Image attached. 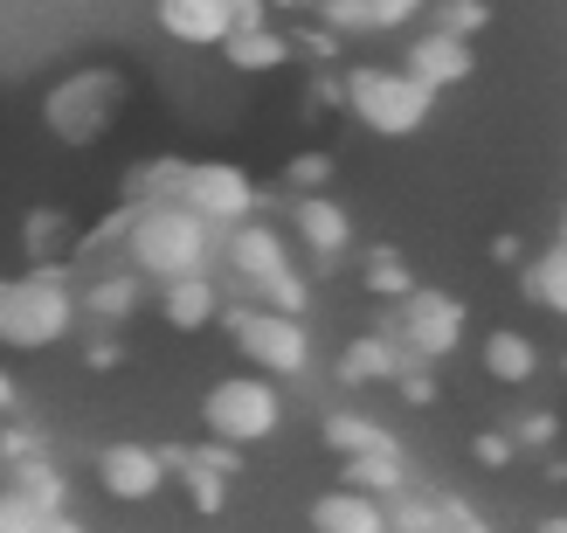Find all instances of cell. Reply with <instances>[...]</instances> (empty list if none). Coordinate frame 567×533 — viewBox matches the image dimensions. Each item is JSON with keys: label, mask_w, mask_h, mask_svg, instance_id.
Wrapping results in <instances>:
<instances>
[{"label": "cell", "mask_w": 567, "mask_h": 533, "mask_svg": "<svg viewBox=\"0 0 567 533\" xmlns=\"http://www.w3.org/2000/svg\"><path fill=\"white\" fill-rule=\"evenodd\" d=\"M347 485L374 492V499H394L409 485V464H402V443H388V451H367V458H347Z\"/></svg>", "instance_id": "603a6c76"}, {"label": "cell", "mask_w": 567, "mask_h": 533, "mask_svg": "<svg viewBox=\"0 0 567 533\" xmlns=\"http://www.w3.org/2000/svg\"><path fill=\"white\" fill-rule=\"evenodd\" d=\"M14 396H21V388H14V375H8V368H0V416H8V409H14Z\"/></svg>", "instance_id": "60d3db41"}, {"label": "cell", "mask_w": 567, "mask_h": 533, "mask_svg": "<svg viewBox=\"0 0 567 533\" xmlns=\"http://www.w3.org/2000/svg\"><path fill=\"white\" fill-rule=\"evenodd\" d=\"M202 423H208V437H221V443H264V437H277L284 430V396H277V381L270 375H221L208 396H202Z\"/></svg>", "instance_id": "8992f818"}, {"label": "cell", "mask_w": 567, "mask_h": 533, "mask_svg": "<svg viewBox=\"0 0 567 533\" xmlns=\"http://www.w3.org/2000/svg\"><path fill=\"white\" fill-rule=\"evenodd\" d=\"M221 55H229V70L264 76V70H284V63H291V42H284L277 28L264 21V28H236V35L221 42Z\"/></svg>", "instance_id": "ffe728a7"}, {"label": "cell", "mask_w": 567, "mask_h": 533, "mask_svg": "<svg viewBox=\"0 0 567 533\" xmlns=\"http://www.w3.org/2000/svg\"><path fill=\"white\" fill-rule=\"evenodd\" d=\"M347 111L374 132V139H415L422 125H430V111H436V91L422 83L409 63H360L347 76Z\"/></svg>", "instance_id": "277c9868"}, {"label": "cell", "mask_w": 567, "mask_h": 533, "mask_svg": "<svg viewBox=\"0 0 567 533\" xmlns=\"http://www.w3.org/2000/svg\"><path fill=\"white\" fill-rule=\"evenodd\" d=\"M367 291H374V298H394V305H402V298L415 291V277H409V264L394 257V249H374V257H367Z\"/></svg>", "instance_id": "f1b7e54d"}, {"label": "cell", "mask_w": 567, "mask_h": 533, "mask_svg": "<svg viewBox=\"0 0 567 533\" xmlns=\"http://www.w3.org/2000/svg\"><path fill=\"white\" fill-rule=\"evenodd\" d=\"M194 160H138L132 166V202H181Z\"/></svg>", "instance_id": "484cf974"}, {"label": "cell", "mask_w": 567, "mask_h": 533, "mask_svg": "<svg viewBox=\"0 0 567 533\" xmlns=\"http://www.w3.org/2000/svg\"><path fill=\"white\" fill-rule=\"evenodd\" d=\"M174 458V471L187 479V492H194V506L202 513H221V492H229V471H215V464H202L194 451H166Z\"/></svg>", "instance_id": "83f0119b"}, {"label": "cell", "mask_w": 567, "mask_h": 533, "mask_svg": "<svg viewBox=\"0 0 567 533\" xmlns=\"http://www.w3.org/2000/svg\"><path fill=\"white\" fill-rule=\"evenodd\" d=\"M146 285H153V277H138V270H104L76 298H83V312H97V319H125V312L146 305Z\"/></svg>", "instance_id": "44dd1931"}, {"label": "cell", "mask_w": 567, "mask_h": 533, "mask_svg": "<svg viewBox=\"0 0 567 533\" xmlns=\"http://www.w3.org/2000/svg\"><path fill=\"white\" fill-rule=\"evenodd\" d=\"M159 312H166V326H174V332H202V326L221 319V285H215L208 270L166 277V285H159Z\"/></svg>", "instance_id": "5bb4252c"}, {"label": "cell", "mask_w": 567, "mask_h": 533, "mask_svg": "<svg viewBox=\"0 0 567 533\" xmlns=\"http://www.w3.org/2000/svg\"><path fill=\"white\" fill-rule=\"evenodd\" d=\"M118 360H125L118 340H91V347H83V368H97V375H104V368H118Z\"/></svg>", "instance_id": "f35d334b"}, {"label": "cell", "mask_w": 567, "mask_h": 533, "mask_svg": "<svg viewBox=\"0 0 567 533\" xmlns=\"http://www.w3.org/2000/svg\"><path fill=\"white\" fill-rule=\"evenodd\" d=\"M388 533H443V499H422L402 485L388 499Z\"/></svg>", "instance_id": "4316f807"}, {"label": "cell", "mask_w": 567, "mask_h": 533, "mask_svg": "<svg viewBox=\"0 0 567 533\" xmlns=\"http://www.w3.org/2000/svg\"><path fill=\"white\" fill-rule=\"evenodd\" d=\"M174 479V458L166 451H153V443H104L97 451V485L111 492V499H159V485Z\"/></svg>", "instance_id": "9c48e42d"}, {"label": "cell", "mask_w": 567, "mask_h": 533, "mask_svg": "<svg viewBox=\"0 0 567 533\" xmlns=\"http://www.w3.org/2000/svg\"><path fill=\"white\" fill-rule=\"evenodd\" d=\"M0 533H83V520L70 506H42V499L0 485Z\"/></svg>", "instance_id": "d6986e66"}, {"label": "cell", "mask_w": 567, "mask_h": 533, "mask_svg": "<svg viewBox=\"0 0 567 533\" xmlns=\"http://www.w3.org/2000/svg\"><path fill=\"white\" fill-rule=\"evenodd\" d=\"M560 236H567V215H560Z\"/></svg>", "instance_id": "ee69618b"}, {"label": "cell", "mask_w": 567, "mask_h": 533, "mask_svg": "<svg viewBox=\"0 0 567 533\" xmlns=\"http://www.w3.org/2000/svg\"><path fill=\"white\" fill-rule=\"evenodd\" d=\"M471 458L485 464V471H505V464L519 458V443L505 437V430H477V437H471Z\"/></svg>", "instance_id": "836d02e7"}, {"label": "cell", "mask_w": 567, "mask_h": 533, "mask_svg": "<svg viewBox=\"0 0 567 533\" xmlns=\"http://www.w3.org/2000/svg\"><path fill=\"white\" fill-rule=\"evenodd\" d=\"M485 375L505 381V388H526L533 375H540V347H533L519 326H492L485 332Z\"/></svg>", "instance_id": "e0dca14e"}, {"label": "cell", "mask_w": 567, "mask_h": 533, "mask_svg": "<svg viewBox=\"0 0 567 533\" xmlns=\"http://www.w3.org/2000/svg\"><path fill=\"white\" fill-rule=\"evenodd\" d=\"M554 437H560V423H554L547 409H526V416H519V430H513V443H526V451H547Z\"/></svg>", "instance_id": "e575fe53"}, {"label": "cell", "mask_w": 567, "mask_h": 533, "mask_svg": "<svg viewBox=\"0 0 567 533\" xmlns=\"http://www.w3.org/2000/svg\"><path fill=\"white\" fill-rule=\"evenodd\" d=\"M560 368H567V360H560Z\"/></svg>", "instance_id": "f6af8a7d"}, {"label": "cell", "mask_w": 567, "mask_h": 533, "mask_svg": "<svg viewBox=\"0 0 567 533\" xmlns=\"http://www.w3.org/2000/svg\"><path fill=\"white\" fill-rule=\"evenodd\" d=\"M319 21L332 28V35H367V28H381L367 0H319Z\"/></svg>", "instance_id": "4dcf8cb0"}, {"label": "cell", "mask_w": 567, "mask_h": 533, "mask_svg": "<svg viewBox=\"0 0 567 533\" xmlns=\"http://www.w3.org/2000/svg\"><path fill=\"white\" fill-rule=\"evenodd\" d=\"M533 533H567V513H547V520L533 526Z\"/></svg>", "instance_id": "b9f144b4"}, {"label": "cell", "mask_w": 567, "mask_h": 533, "mask_svg": "<svg viewBox=\"0 0 567 533\" xmlns=\"http://www.w3.org/2000/svg\"><path fill=\"white\" fill-rule=\"evenodd\" d=\"M464 305L450 298V291H430V285H415L402 305H394V340H402V353L415 360H450L464 347Z\"/></svg>", "instance_id": "52a82bcc"}, {"label": "cell", "mask_w": 567, "mask_h": 533, "mask_svg": "<svg viewBox=\"0 0 567 533\" xmlns=\"http://www.w3.org/2000/svg\"><path fill=\"white\" fill-rule=\"evenodd\" d=\"M76 222L63 208H28L21 215V249H28V264H63L70 249H76Z\"/></svg>", "instance_id": "ac0fdd59"}, {"label": "cell", "mask_w": 567, "mask_h": 533, "mask_svg": "<svg viewBox=\"0 0 567 533\" xmlns=\"http://www.w3.org/2000/svg\"><path fill=\"white\" fill-rule=\"evenodd\" d=\"M311 533H388V499L360 492V485H339L311 499Z\"/></svg>", "instance_id": "4fadbf2b"}, {"label": "cell", "mask_w": 567, "mask_h": 533, "mask_svg": "<svg viewBox=\"0 0 567 533\" xmlns=\"http://www.w3.org/2000/svg\"><path fill=\"white\" fill-rule=\"evenodd\" d=\"M402 63H409L422 83H430V91H450V83H471L477 49H471L464 35H450V28H430V35H415V42H409Z\"/></svg>", "instance_id": "7c38bea8"}, {"label": "cell", "mask_w": 567, "mask_h": 533, "mask_svg": "<svg viewBox=\"0 0 567 533\" xmlns=\"http://www.w3.org/2000/svg\"><path fill=\"white\" fill-rule=\"evenodd\" d=\"M485 21H492V8H485V0H443V8H436V28H450V35H485Z\"/></svg>", "instance_id": "1f68e13d"}, {"label": "cell", "mask_w": 567, "mask_h": 533, "mask_svg": "<svg viewBox=\"0 0 567 533\" xmlns=\"http://www.w3.org/2000/svg\"><path fill=\"white\" fill-rule=\"evenodd\" d=\"M83 319V298L63 264H28L21 277H0V353H49Z\"/></svg>", "instance_id": "6da1fadb"}, {"label": "cell", "mask_w": 567, "mask_h": 533, "mask_svg": "<svg viewBox=\"0 0 567 533\" xmlns=\"http://www.w3.org/2000/svg\"><path fill=\"white\" fill-rule=\"evenodd\" d=\"M394 388H402L409 409H430V402H436V375H430V368H402V375H394Z\"/></svg>", "instance_id": "d590c367"}, {"label": "cell", "mask_w": 567, "mask_h": 533, "mask_svg": "<svg viewBox=\"0 0 567 533\" xmlns=\"http://www.w3.org/2000/svg\"><path fill=\"white\" fill-rule=\"evenodd\" d=\"M153 21L187 49H221L229 42V14L221 0H153Z\"/></svg>", "instance_id": "9a60e30c"}, {"label": "cell", "mask_w": 567, "mask_h": 533, "mask_svg": "<svg viewBox=\"0 0 567 533\" xmlns=\"http://www.w3.org/2000/svg\"><path fill=\"white\" fill-rule=\"evenodd\" d=\"M332 174H339V160L311 146V153H298L291 166H284V187H291V194H326V187H332Z\"/></svg>", "instance_id": "f546056e"}, {"label": "cell", "mask_w": 567, "mask_h": 533, "mask_svg": "<svg viewBox=\"0 0 567 533\" xmlns=\"http://www.w3.org/2000/svg\"><path fill=\"white\" fill-rule=\"evenodd\" d=\"M221 14H229V35H236V28H264L270 0H221Z\"/></svg>", "instance_id": "8d00e7d4"}, {"label": "cell", "mask_w": 567, "mask_h": 533, "mask_svg": "<svg viewBox=\"0 0 567 533\" xmlns=\"http://www.w3.org/2000/svg\"><path fill=\"white\" fill-rule=\"evenodd\" d=\"M367 8H374L381 28H402V21H415L422 8H430V0H367Z\"/></svg>", "instance_id": "74e56055"}, {"label": "cell", "mask_w": 567, "mask_h": 533, "mask_svg": "<svg viewBox=\"0 0 567 533\" xmlns=\"http://www.w3.org/2000/svg\"><path fill=\"white\" fill-rule=\"evenodd\" d=\"M118 111H125V76L111 63H83L42 91V125L55 146H97V139H111Z\"/></svg>", "instance_id": "3957f363"}, {"label": "cell", "mask_w": 567, "mask_h": 533, "mask_svg": "<svg viewBox=\"0 0 567 533\" xmlns=\"http://www.w3.org/2000/svg\"><path fill=\"white\" fill-rule=\"evenodd\" d=\"M443 533H450V526H443Z\"/></svg>", "instance_id": "bcb514c9"}, {"label": "cell", "mask_w": 567, "mask_h": 533, "mask_svg": "<svg viewBox=\"0 0 567 533\" xmlns=\"http://www.w3.org/2000/svg\"><path fill=\"white\" fill-rule=\"evenodd\" d=\"M326 443H332V458H367V451H388V430L381 423H367V416H353V409H332L326 416Z\"/></svg>", "instance_id": "d4e9b609"}, {"label": "cell", "mask_w": 567, "mask_h": 533, "mask_svg": "<svg viewBox=\"0 0 567 533\" xmlns=\"http://www.w3.org/2000/svg\"><path fill=\"white\" fill-rule=\"evenodd\" d=\"M257 305H277V312H298V319H305L311 285H305L298 270H284V277H270V285H257Z\"/></svg>", "instance_id": "d6a6232c"}, {"label": "cell", "mask_w": 567, "mask_h": 533, "mask_svg": "<svg viewBox=\"0 0 567 533\" xmlns=\"http://www.w3.org/2000/svg\"><path fill=\"white\" fill-rule=\"evenodd\" d=\"M221 326L243 347V360L270 381H291L311 368V332L298 312H277V305H221Z\"/></svg>", "instance_id": "5b68a950"}, {"label": "cell", "mask_w": 567, "mask_h": 533, "mask_svg": "<svg viewBox=\"0 0 567 533\" xmlns=\"http://www.w3.org/2000/svg\"><path fill=\"white\" fill-rule=\"evenodd\" d=\"M221 257H229V270H236V285H270V277H284L291 270V243L277 236V222H236V229H221Z\"/></svg>", "instance_id": "30bf717a"}, {"label": "cell", "mask_w": 567, "mask_h": 533, "mask_svg": "<svg viewBox=\"0 0 567 533\" xmlns=\"http://www.w3.org/2000/svg\"><path fill=\"white\" fill-rule=\"evenodd\" d=\"M221 249V229L187 208V202H132V229H125V257L138 277H153V285H166V277H194L208 270Z\"/></svg>", "instance_id": "7a4b0ae2"}, {"label": "cell", "mask_w": 567, "mask_h": 533, "mask_svg": "<svg viewBox=\"0 0 567 533\" xmlns=\"http://www.w3.org/2000/svg\"><path fill=\"white\" fill-rule=\"evenodd\" d=\"M0 485H14L28 499H42V506H70V479H63V464L42 458V451H28V458H8V471H0Z\"/></svg>", "instance_id": "7402d4cb"}, {"label": "cell", "mask_w": 567, "mask_h": 533, "mask_svg": "<svg viewBox=\"0 0 567 533\" xmlns=\"http://www.w3.org/2000/svg\"><path fill=\"white\" fill-rule=\"evenodd\" d=\"M277 8H319V0H277Z\"/></svg>", "instance_id": "7bdbcfd3"}, {"label": "cell", "mask_w": 567, "mask_h": 533, "mask_svg": "<svg viewBox=\"0 0 567 533\" xmlns=\"http://www.w3.org/2000/svg\"><path fill=\"white\" fill-rule=\"evenodd\" d=\"M526 298L567 319V236H560L554 249H540V257L526 264Z\"/></svg>", "instance_id": "cb8c5ba5"}, {"label": "cell", "mask_w": 567, "mask_h": 533, "mask_svg": "<svg viewBox=\"0 0 567 533\" xmlns=\"http://www.w3.org/2000/svg\"><path fill=\"white\" fill-rule=\"evenodd\" d=\"M291 229L298 243L311 249L319 264H339L353 249V215L332 202V194H298V208H291Z\"/></svg>", "instance_id": "8fae6325"}, {"label": "cell", "mask_w": 567, "mask_h": 533, "mask_svg": "<svg viewBox=\"0 0 567 533\" xmlns=\"http://www.w3.org/2000/svg\"><path fill=\"white\" fill-rule=\"evenodd\" d=\"M409 360H402V340L388 347V332H360V340L339 353V381L347 388H374V381H394Z\"/></svg>", "instance_id": "2e32d148"}, {"label": "cell", "mask_w": 567, "mask_h": 533, "mask_svg": "<svg viewBox=\"0 0 567 533\" xmlns=\"http://www.w3.org/2000/svg\"><path fill=\"white\" fill-rule=\"evenodd\" d=\"M492 257L498 264H519V236H492Z\"/></svg>", "instance_id": "ab89813d"}, {"label": "cell", "mask_w": 567, "mask_h": 533, "mask_svg": "<svg viewBox=\"0 0 567 533\" xmlns=\"http://www.w3.org/2000/svg\"><path fill=\"white\" fill-rule=\"evenodd\" d=\"M181 202H187V208H202L215 229H236V222L257 215L264 194H257V181H249V166H236V160H194V166H187Z\"/></svg>", "instance_id": "ba28073f"}]
</instances>
